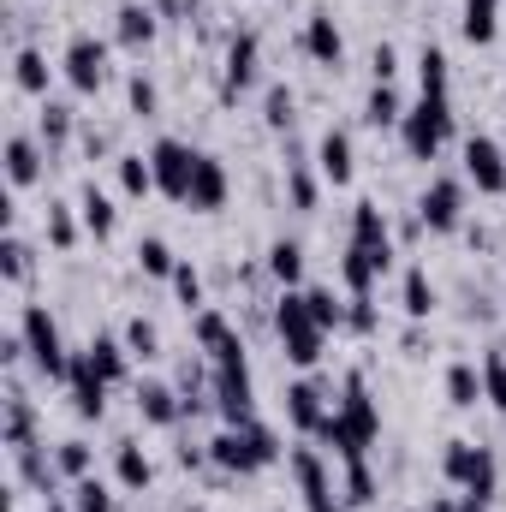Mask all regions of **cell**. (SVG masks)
Returning a JSON list of instances; mask_svg holds the SVG:
<instances>
[{
  "label": "cell",
  "mask_w": 506,
  "mask_h": 512,
  "mask_svg": "<svg viewBox=\"0 0 506 512\" xmlns=\"http://www.w3.org/2000/svg\"><path fill=\"white\" fill-rule=\"evenodd\" d=\"M209 459H215L221 471H233V477H251V471H262V465L280 459V435H274L268 423H256V417L227 423V429L209 441Z\"/></svg>",
  "instance_id": "obj_1"
},
{
  "label": "cell",
  "mask_w": 506,
  "mask_h": 512,
  "mask_svg": "<svg viewBox=\"0 0 506 512\" xmlns=\"http://www.w3.org/2000/svg\"><path fill=\"white\" fill-rule=\"evenodd\" d=\"M274 334H280V346H286V358H292L298 370H316V364H322L328 328L310 316V298H304L298 286L280 292V304H274Z\"/></svg>",
  "instance_id": "obj_2"
},
{
  "label": "cell",
  "mask_w": 506,
  "mask_h": 512,
  "mask_svg": "<svg viewBox=\"0 0 506 512\" xmlns=\"http://www.w3.org/2000/svg\"><path fill=\"white\" fill-rule=\"evenodd\" d=\"M447 137H453V102H441V96H417V102L405 108V120H399V143H405L411 161H435Z\"/></svg>",
  "instance_id": "obj_3"
},
{
  "label": "cell",
  "mask_w": 506,
  "mask_h": 512,
  "mask_svg": "<svg viewBox=\"0 0 506 512\" xmlns=\"http://www.w3.org/2000/svg\"><path fill=\"white\" fill-rule=\"evenodd\" d=\"M18 334H24V358L48 376V382H66V370H72V352H66V340H60V322L48 316V304H24V316H18Z\"/></svg>",
  "instance_id": "obj_4"
},
{
  "label": "cell",
  "mask_w": 506,
  "mask_h": 512,
  "mask_svg": "<svg viewBox=\"0 0 506 512\" xmlns=\"http://www.w3.org/2000/svg\"><path fill=\"white\" fill-rule=\"evenodd\" d=\"M441 471H447V483H453V489H465V495H477V501H489V495H495V483H501L495 453H489V447H477V441H447Z\"/></svg>",
  "instance_id": "obj_5"
},
{
  "label": "cell",
  "mask_w": 506,
  "mask_h": 512,
  "mask_svg": "<svg viewBox=\"0 0 506 512\" xmlns=\"http://www.w3.org/2000/svg\"><path fill=\"white\" fill-rule=\"evenodd\" d=\"M197 155H203V149H191V143H179V137H155V149H149V167H155V191H161V197H173V203H185V197H191V173H197Z\"/></svg>",
  "instance_id": "obj_6"
},
{
  "label": "cell",
  "mask_w": 506,
  "mask_h": 512,
  "mask_svg": "<svg viewBox=\"0 0 506 512\" xmlns=\"http://www.w3.org/2000/svg\"><path fill=\"white\" fill-rule=\"evenodd\" d=\"M292 477H298L304 512H346V495L334 489V477H328V459H322L316 447H298V453H292Z\"/></svg>",
  "instance_id": "obj_7"
},
{
  "label": "cell",
  "mask_w": 506,
  "mask_h": 512,
  "mask_svg": "<svg viewBox=\"0 0 506 512\" xmlns=\"http://www.w3.org/2000/svg\"><path fill=\"white\" fill-rule=\"evenodd\" d=\"M417 221L429 233H459L465 227V185L459 179H429L417 197Z\"/></svg>",
  "instance_id": "obj_8"
},
{
  "label": "cell",
  "mask_w": 506,
  "mask_h": 512,
  "mask_svg": "<svg viewBox=\"0 0 506 512\" xmlns=\"http://www.w3.org/2000/svg\"><path fill=\"white\" fill-rule=\"evenodd\" d=\"M209 387H215V411H221L227 423L256 417V382H251V364H245V358H239V364H215Z\"/></svg>",
  "instance_id": "obj_9"
},
{
  "label": "cell",
  "mask_w": 506,
  "mask_h": 512,
  "mask_svg": "<svg viewBox=\"0 0 506 512\" xmlns=\"http://www.w3.org/2000/svg\"><path fill=\"white\" fill-rule=\"evenodd\" d=\"M60 66H66V84H72L78 96H96V90L108 84V42H96V36H72Z\"/></svg>",
  "instance_id": "obj_10"
},
{
  "label": "cell",
  "mask_w": 506,
  "mask_h": 512,
  "mask_svg": "<svg viewBox=\"0 0 506 512\" xmlns=\"http://www.w3.org/2000/svg\"><path fill=\"white\" fill-rule=\"evenodd\" d=\"M465 179L483 191V197H506V149L495 137H465Z\"/></svg>",
  "instance_id": "obj_11"
},
{
  "label": "cell",
  "mask_w": 506,
  "mask_h": 512,
  "mask_svg": "<svg viewBox=\"0 0 506 512\" xmlns=\"http://www.w3.org/2000/svg\"><path fill=\"white\" fill-rule=\"evenodd\" d=\"M256 72H262V42L251 30H239L227 42V54H221V96H245L256 84Z\"/></svg>",
  "instance_id": "obj_12"
},
{
  "label": "cell",
  "mask_w": 506,
  "mask_h": 512,
  "mask_svg": "<svg viewBox=\"0 0 506 512\" xmlns=\"http://www.w3.org/2000/svg\"><path fill=\"white\" fill-rule=\"evenodd\" d=\"M66 387H72V411H78V417H102V411H108V387H114V382L96 370V358H90V352H72Z\"/></svg>",
  "instance_id": "obj_13"
},
{
  "label": "cell",
  "mask_w": 506,
  "mask_h": 512,
  "mask_svg": "<svg viewBox=\"0 0 506 512\" xmlns=\"http://www.w3.org/2000/svg\"><path fill=\"white\" fill-rule=\"evenodd\" d=\"M334 411H340V423H346V429H352L364 447L381 435V405L370 399V382H364L358 370L346 376V393H340V405H334Z\"/></svg>",
  "instance_id": "obj_14"
},
{
  "label": "cell",
  "mask_w": 506,
  "mask_h": 512,
  "mask_svg": "<svg viewBox=\"0 0 506 512\" xmlns=\"http://www.w3.org/2000/svg\"><path fill=\"white\" fill-rule=\"evenodd\" d=\"M197 346L209 352V364H239L245 358V340L233 334V322L221 310H197Z\"/></svg>",
  "instance_id": "obj_15"
},
{
  "label": "cell",
  "mask_w": 506,
  "mask_h": 512,
  "mask_svg": "<svg viewBox=\"0 0 506 512\" xmlns=\"http://www.w3.org/2000/svg\"><path fill=\"white\" fill-rule=\"evenodd\" d=\"M352 245L370 251L376 268L387 274V262H393V233H387V215H381L376 203H358V209H352Z\"/></svg>",
  "instance_id": "obj_16"
},
{
  "label": "cell",
  "mask_w": 506,
  "mask_h": 512,
  "mask_svg": "<svg viewBox=\"0 0 506 512\" xmlns=\"http://www.w3.org/2000/svg\"><path fill=\"white\" fill-rule=\"evenodd\" d=\"M304 54L316 60V66H340L346 60V36H340V24H334V12H310L304 18Z\"/></svg>",
  "instance_id": "obj_17"
},
{
  "label": "cell",
  "mask_w": 506,
  "mask_h": 512,
  "mask_svg": "<svg viewBox=\"0 0 506 512\" xmlns=\"http://www.w3.org/2000/svg\"><path fill=\"white\" fill-rule=\"evenodd\" d=\"M227 191H233V179H227V167L215 161V155H197V173H191V209L197 215H215L221 203H227Z\"/></svg>",
  "instance_id": "obj_18"
},
{
  "label": "cell",
  "mask_w": 506,
  "mask_h": 512,
  "mask_svg": "<svg viewBox=\"0 0 506 512\" xmlns=\"http://www.w3.org/2000/svg\"><path fill=\"white\" fill-rule=\"evenodd\" d=\"M328 411H334V405H328V393H322L316 382H292L286 387V423H292L298 435H316Z\"/></svg>",
  "instance_id": "obj_19"
},
{
  "label": "cell",
  "mask_w": 506,
  "mask_h": 512,
  "mask_svg": "<svg viewBox=\"0 0 506 512\" xmlns=\"http://www.w3.org/2000/svg\"><path fill=\"white\" fill-rule=\"evenodd\" d=\"M155 30H161V12H155L149 0H126V6L114 12V36H120L126 48H149Z\"/></svg>",
  "instance_id": "obj_20"
},
{
  "label": "cell",
  "mask_w": 506,
  "mask_h": 512,
  "mask_svg": "<svg viewBox=\"0 0 506 512\" xmlns=\"http://www.w3.org/2000/svg\"><path fill=\"white\" fill-rule=\"evenodd\" d=\"M137 411H143V423H155V429H173V423H179L191 405H185V399H179L167 382H143V387H137Z\"/></svg>",
  "instance_id": "obj_21"
},
{
  "label": "cell",
  "mask_w": 506,
  "mask_h": 512,
  "mask_svg": "<svg viewBox=\"0 0 506 512\" xmlns=\"http://www.w3.org/2000/svg\"><path fill=\"white\" fill-rule=\"evenodd\" d=\"M316 167H322L328 185H352V137H346L340 126L322 131V143H316Z\"/></svg>",
  "instance_id": "obj_22"
},
{
  "label": "cell",
  "mask_w": 506,
  "mask_h": 512,
  "mask_svg": "<svg viewBox=\"0 0 506 512\" xmlns=\"http://www.w3.org/2000/svg\"><path fill=\"white\" fill-rule=\"evenodd\" d=\"M78 215H84V233L90 239H114V227H120V209H114V197L102 185H84L78 191Z\"/></svg>",
  "instance_id": "obj_23"
},
{
  "label": "cell",
  "mask_w": 506,
  "mask_h": 512,
  "mask_svg": "<svg viewBox=\"0 0 506 512\" xmlns=\"http://www.w3.org/2000/svg\"><path fill=\"white\" fill-rule=\"evenodd\" d=\"M459 30H465L471 48H489L501 36V0H465L459 6Z\"/></svg>",
  "instance_id": "obj_24"
},
{
  "label": "cell",
  "mask_w": 506,
  "mask_h": 512,
  "mask_svg": "<svg viewBox=\"0 0 506 512\" xmlns=\"http://www.w3.org/2000/svg\"><path fill=\"white\" fill-rule=\"evenodd\" d=\"M114 477H120V489L143 495V489L155 483V465H149V453H143L137 441H120V447H114Z\"/></svg>",
  "instance_id": "obj_25"
},
{
  "label": "cell",
  "mask_w": 506,
  "mask_h": 512,
  "mask_svg": "<svg viewBox=\"0 0 506 512\" xmlns=\"http://www.w3.org/2000/svg\"><path fill=\"white\" fill-rule=\"evenodd\" d=\"M24 447H36V411H30V399L12 387V393H6V453H24Z\"/></svg>",
  "instance_id": "obj_26"
},
{
  "label": "cell",
  "mask_w": 506,
  "mask_h": 512,
  "mask_svg": "<svg viewBox=\"0 0 506 512\" xmlns=\"http://www.w3.org/2000/svg\"><path fill=\"white\" fill-rule=\"evenodd\" d=\"M417 84H423V96L453 102V96H447V90H453V66H447V54H441L435 42H423V54H417Z\"/></svg>",
  "instance_id": "obj_27"
},
{
  "label": "cell",
  "mask_w": 506,
  "mask_h": 512,
  "mask_svg": "<svg viewBox=\"0 0 506 512\" xmlns=\"http://www.w3.org/2000/svg\"><path fill=\"white\" fill-rule=\"evenodd\" d=\"M6 179H12L18 191L42 179V149H36L30 137H6Z\"/></svg>",
  "instance_id": "obj_28"
},
{
  "label": "cell",
  "mask_w": 506,
  "mask_h": 512,
  "mask_svg": "<svg viewBox=\"0 0 506 512\" xmlns=\"http://www.w3.org/2000/svg\"><path fill=\"white\" fill-rule=\"evenodd\" d=\"M268 274H274L280 286H298V280H304V245H298V239H274V245H268Z\"/></svg>",
  "instance_id": "obj_29"
},
{
  "label": "cell",
  "mask_w": 506,
  "mask_h": 512,
  "mask_svg": "<svg viewBox=\"0 0 506 512\" xmlns=\"http://www.w3.org/2000/svg\"><path fill=\"white\" fill-rule=\"evenodd\" d=\"M12 78H18L24 96H48V60H42L36 48H18V54H12Z\"/></svg>",
  "instance_id": "obj_30"
},
{
  "label": "cell",
  "mask_w": 506,
  "mask_h": 512,
  "mask_svg": "<svg viewBox=\"0 0 506 512\" xmlns=\"http://www.w3.org/2000/svg\"><path fill=\"white\" fill-rule=\"evenodd\" d=\"M429 310H435V280H429V268H405V316H411V322H429Z\"/></svg>",
  "instance_id": "obj_31"
},
{
  "label": "cell",
  "mask_w": 506,
  "mask_h": 512,
  "mask_svg": "<svg viewBox=\"0 0 506 512\" xmlns=\"http://www.w3.org/2000/svg\"><path fill=\"white\" fill-rule=\"evenodd\" d=\"M340 280H346V292H370V286L381 280L376 256L358 251V245H346V256H340Z\"/></svg>",
  "instance_id": "obj_32"
},
{
  "label": "cell",
  "mask_w": 506,
  "mask_h": 512,
  "mask_svg": "<svg viewBox=\"0 0 506 512\" xmlns=\"http://www.w3.org/2000/svg\"><path fill=\"white\" fill-rule=\"evenodd\" d=\"M84 352L96 358V370H102L108 382H126V358H131V352H126V340H114V334H96V340H90Z\"/></svg>",
  "instance_id": "obj_33"
},
{
  "label": "cell",
  "mask_w": 506,
  "mask_h": 512,
  "mask_svg": "<svg viewBox=\"0 0 506 512\" xmlns=\"http://www.w3.org/2000/svg\"><path fill=\"white\" fill-rule=\"evenodd\" d=\"M114 173H120V191H126L131 203L155 191V167H149V155H120V161H114Z\"/></svg>",
  "instance_id": "obj_34"
},
{
  "label": "cell",
  "mask_w": 506,
  "mask_h": 512,
  "mask_svg": "<svg viewBox=\"0 0 506 512\" xmlns=\"http://www.w3.org/2000/svg\"><path fill=\"white\" fill-rule=\"evenodd\" d=\"M447 399H453L459 411H471V405L483 399V370H477V364H453V370H447Z\"/></svg>",
  "instance_id": "obj_35"
},
{
  "label": "cell",
  "mask_w": 506,
  "mask_h": 512,
  "mask_svg": "<svg viewBox=\"0 0 506 512\" xmlns=\"http://www.w3.org/2000/svg\"><path fill=\"white\" fill-rule=\"evenodd\" d=\"M364 120H370L376 131L405 120V102H399V90H393V84H376V90H370V102H364Z\"/></svg>",
  "instance_id": "obj_36"
},
{
  "label": "cell",
  "mask_w": 506,
  "mask_h": 512,
  "mask_svg": "<svg viewBox=\"0 0 506 512\" xmlns=\"http://www.w3.org/2000/svg\"><path fill=\"white\" fill-rule=\"evenodd\" d=\"M346 507H376V471H370V459H352L346 465Z\"/></svg>",
  "instance_id": "obj_37"
},
{
  "label": "cell",
  "mask_w": 506,
  "mask_h": 512,
  "mask_svg": "<svg viewBox=\"0 0 506 512\" xmlns=\"http://www.w3.org/2000/svg\"><path fill=\"white\" fill-rule=\"evenodd\" d=\"M137 268H143V274H155V280H173L179 256H173L167 239H143V245H137Z\"/></svg>",
  "instance_id": "obj_38"
},
{
  "label": "cell",
  "mask_w": 506,
  "mask_h": 512,
  "mask_svg": "<svg viewBox=\"0 0 506 512\" xmlns=\"http://www.w3.org/2000/svg\"><path fill=\"white\" fill-rule=\"evenodd\" d=\"M304 298H310V316L322 328H346V304L334 298V286H304Z\"/></svg>",
  "instance_id": "obj_39"
},
{
  "label": "cell",
  "mask_w": 506,
  "mask_h": 512,
  "mask_svg": "<svg viewBox=\"0 0 506 512\" xmlns=\"http://www.w3.org/2000/svg\"><path fill=\"white\" fill-rule=\"evenodd\" d=\"M72 512H114V495L102 477H78L72 483Z\"/></svg>",
  "instance_id": "obj_40"
},
{
  "label": "cell",
  "mask_w": 506,
  "mask_h": 512,
  "mask_svg": "<svg viewBox=\"0 0 506 512\" xmlns=\"http://www.w3.org/2000/svg\"><path fill=\"white\" fill-rule=\"evenodd\" d=\"M483 399L506 417V352H489L483 358Z\"/></svg>",
  "instance_id": "obj_41"
},
{
  "label": "cell",
  "mask_w": 506,
  "mask_h": 512,
  "mask_svg": "<svg viewBox=\"0 0 506 512\" xmlns=\"http://www.w3.org/2000/svg\"><path fill=\"white\" fill-rule=\"evenodd\" d=\"M292 108H298V102H292V90H286V84H268V96H262V120H268V131L292 126Z\"/></svg>",
  "instance_id": "obj_42"
},
{
  "label": "cell",
  "mask_w": 506,
  "mask_h": 512,
  "mask_svg": "<svg viewBox=\"0 0 506 512\" xmlns=\"http://www.w3.org/2000/svg\"><path fill=\"white\" fill-rule=\"evenodd\" d=\"M126 352L131 358H155V352H161V334H155L149 316H131L126 322Z\"/></svg>",
  "instance_id": "obj_43"
},
{
  "label": "cell",
  "mask_w": 506,
  "mask_h": 512,
  "mask_svg": "<svg viewBox=\"0 0 506 512\" xmlns=\"http://www.w3.org/2000/svg\"><path fill=\"white\" fill-rule=\"evenodd\" d=\"M54 471L72 477V483L90 477V447H84V441H60V447H54Z\"/></svg>",
  "instance_id": "obj_44"
},
{
  "label": "cell",
  "mask_w": 506,
  "mask_h": 512,
  "mask_svg": "<svg viewBox=\"0 0 506 512\" xmlns=\"http://www.w3.org/2000/svg\"><path fill=\"white\" fill-rule=\"evenodd\" d=\"M126 96H131V114H137V120H155V114H161V90H155L143 72H131Z\"/></svg>",
  "instance_id": "obj_45"
},
{
  "label": "cell",
  "mask_w": 506,
  "mask_h": 512,
  "mask_svg": "<svg viewBox=\"0 0 506 512\" xmlns=\"http://www.w3.org/2000/svg\"><path fill=\"white\" fill-rule=\"evenodd\" d=\"M48 239H54V251H72L78 245V221H72L66 203H48Z\"/></svg>",
  "instance_id": "obj_46"
},
{
  "label": "cell",
  "mask_w": 506,
  "mask_h": 512,
  "mask_svg": "<svg viewBox=\"0 0 506 512\" xmlns=\"http://www.w3.org/2000/svg\"><path fill=\"white\" fill-rule=\"evenodd\" d=\"M173 292H179V304L185 310H203V274L179 256V268H173Z\"/></svg>",
  "instance_id": "obj_47"
},
{
  "label": "cell",
  "mask_w": 506,
  "mask_h": 512,
  "mask_svg": "<svg viewBox=\"0 0 506 512\" xmlns=\"http://www.w3.org/2000/svg\"><path fill=\"white\" fill-rule=\"evenodd\" d=\"M66 137H72V108H66V102H48V108H42V143L54 149V143H66Z\"/></svg>",
  "instance_id": "obj_48"
},
{
  "label": "cell",
  "mask_w": 506,
  "mask_h": 512,
  "mask_svg": "<svg viewBox=\"0 0 506 512\" xmlns=\"http://www.w3.org/2000/svg\"><path fill=\"white\" fill-rule=\"evenodd\" d=\"M0 274H6L12 286L30 274V245H24V239H6V245H0Z\"/></svg>",
  "instance_id": "obj_49"
},
{
  "label": "cell",
  "mask_w": 506,
  "mask_h": 512,
  "mask_svg": "<svg viewBox=\"0 0 506 512\" xmlns=\"http://www.w3.org/2000/svg\"><path fill=\"white\" fill-rule=\"evenodd\" d=\"M346 328H358V334L376 328V304H370V292H352V298H346Z\"/></svg>",
  "instance_id": "obj_50"
},
{
  "label": "cell",
  "mask_w": 506,
  "mask_h": 512,
  "mask_svg": "<svg viewBox=\"0 0 506 512\" xmlns=\"http://www.w3.org/2000/svg\"><path fill=\"white\" fill-rule=\"evenodd\" d=\"M286 191H292V203H298V209H316V179H310V173H298V167H292V173H286Z\"/></svg>",
  "instance_id": "obj_51"
},
{
  "label": "cell",
  "mask_w": 506,
  "mask_h": 512,
  "mask_svg": "<svg viewBox=\"0 0 506 512\" xmlns=\"http://www.w3.org/2000/svg\"><path fill=\"white\" fill-rule=\"evenodd\" d=\"M370 66H376V84H393V72H399V54H393L387 42H376V54H370Z\"/></svg>",
  "instance_id": "obj_52"
},
{
  "label": "cell",
  "mask_w": 506,
  "mask_h": 512,
  "mask_svg": "<svg viewBox=\"0 0 506 512\" xmlns=\"http://www.w3.org/2000/svg\"><path fill=\"white\" fill-rule=\"evenodd\" d=\"M149 6H155V12H173V18H179V12H191V0H149Z\"/></svg>",
  "instance_id": "obj_53"
},
{
  "label": "cell",
  "mask_w": 506,
  "mask_h": 512,
  "mask_svg": "<svg viewBox=\"0 0 506 512\" xmlns=\"http://www.w3.org/2000/svg\"><path fill=\"white\" fill-rule=\"evenodd\" d=\"M459 512H489V501H477V495H465V501H459Z\"/></svg>",
  "instance_id": "obj_54"
},
{
  "label": "cell",
  "mask_w": 506,
  "mask_h": 512,
  "mask_svg": "<svg viewBox=\"0 0 506 512\" xmlns=\"http://www.w3.org/2000/svg\"><path fill=\"white\" fill-rule=\"evenodd\" d=\"M423 512H459V501H429Z\"/></svg>",
  "instance_id": "obj_55"
}]
</instances>
